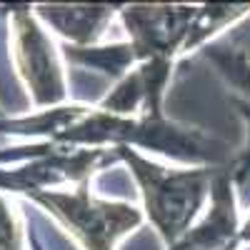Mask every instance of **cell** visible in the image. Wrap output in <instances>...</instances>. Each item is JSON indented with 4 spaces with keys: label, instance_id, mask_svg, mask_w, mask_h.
<instances>
[{
    "label": "cell",
    "instance_id": "6da1fadb",
    "mask_svg": "<svg viewBox=\"0 0 250 250\" xmlns=\"http://www.w3.org/2000/svg\"><path fill=\"white\" fill-rule=\"evenodd\" d=\"M120 160L130 168L145 205V215L153 223L165 245L173 248L190 228L193 218L210 195L218 170H168L163 165L143 158L133 148H113Z\"/></svg>",
    "mask_w": 250,
    "mask_h": 250
},
{
    "label": "cell",
    "instance_id": "7a4b0ae2",
    "mask_svg": "<svg viewBox=\"0 0 250 250\" xmlns=\"http://www.w3.org/2000/svg\"><path fill=\"white\" fill-rule=\"evenodd\" d=\"M53 143H70L73 148L113 143V148H120V145L123 148H148L185 163H205L218 158V153L213 150V143H208L198 133L170 125L163 115L118 118L103 110H88Z\"/></svg>",
    "mask_w": 250,
    "mask_h": 250
},
{
    "label": "cell",
    "instance_id": "3957f363",
    "mask_svg": "<svg viewBox=\"0 0 250 250\" xmlns=\"http://www.w3.org/2000/svg\"><path fill=\"white\" fill-rule=\"evenodd\" d=\"M30 200L55 215L85 250H113L123 235H128L143 223L138 208H133L130 203L93 198L88 183H80L70 193L43 190L30 195Z\"/></svg>",
    "mask_w": 250,
    "mask_h": 250
},
{
    "label": "cell",
    "instance_id": "277c9868",
    "mask_svg": "<svg viewBox=\"0 0 250 250\" xmlns=\"http://www.w3.org/2000/svg\"><path fill=\"white\" fill-rule=\"evenodd\" d=\"M10 25H13V58L23 75L25 85L38 108L60 105L65 100V80L55 55V48L45 30L38 25L35 13L28 5L10 8Z\"/></svg>",
    "mask_w": 250,
    "mask_h": 250
},
{
    "label": "cell",
    "instance_id": "5b68a950",
    "mask_svg": "<svg viewBox=\"0 0 250 250\" xmlns=\"http://www.w3.org/2000/svg\"><path fill=\"white\" fill-rule=\"evenodd\" d=\"M115 150L105 148H70L60 150L58 143H43L30 150V160L15 170H0V190H23L28 195L43 193L45 188L58 183H88L93 170H98L103 163L115 160Z\"/></svg>",
    "mask_w": 250,
    "mask_h": 250
},
{
    "label": "cell",
    "instance_id": "8992f818",
    "mask_svg": "<svg viewBox=\"0 0 250 250\" xmlns=\"http://www.w3.org/2000/svg\"><path fill=\"white\" fill-rule=\"evenodd\" d=\"M198 8L185 5H128L120 18L130 35L135 62L170 60L183 50Z\"/></svg>",
    "mask_w": 250,
    "mask_h": 250
},
{
    "label": "cell",
    "instance_id": "52a82bcc",
    "mask_svg": "<svg viewBox=\"0 0 250 250\" xmlns=\"http://www.w3.org/2000/svg\"><path fill=\"white\" fill-rule=\"evenodd\" d=\"M213 208L195 228H188V233L168 250H220L235 235V208L230 193V175L218 173L210 188Z\"/></svg>",
    "mask_w": 250,
    "mask_h": 250
},
{
    "label": "cell",
    "instance_id": "ba28073f",
    "mask_svg": "<svg viewBox=\"0 0 250 250\" xmlns=\"http://www.w3.org/2000/svg\"><path fill=\"white\" fill-rule=\"evenodd\" d=\"M115 5H38L35 15L68 40V45L90 48L105 33Z\"/></svg>",
    "mask_w": 250,
    "mask_h": 250
},
{
    "label": "cell",
    "instance_id": "9c48e42d",
    "mask_svg": "<svg viewBox=\"0 0 250 250\" xmlns=\"http://www.w3.org/2000/svg\"><path fill=\"white\" fill-rule=\"evenodd\" d=\"M68 62L88 70H98L103 75H108L110 80H123L128 75L130 65L135 62V53L130 48V43H115V45H105V48H78V45H62Z\"/></svg>",
    "mask_w": 250,
    "mask_h": 250
},
{
    "label": "cell",
    "instance_id": "30bf717a",
    "mask_svg": "<svg viewBox=\"0 0 250 250\" xmlns=\"http://www.w3.org/2000/svg\"><path fill=\"white\" fill-rule=\"evenodd\" d=\"M0 250H23V233L15 225V218L3 198H0Z\"/></svg>",
    "mask_w": 250,
    "mask_h": 250
},
{
    "label": "cell",
    "instance_id": "8fae6325",
    "mask_svg": "<svg viewBox=\"0 0 250 250\" xmlns=\"http://www.w3.org/2000/svg\"><path fill=\"white\" fill-rule=\"evenodd\" d=\"M240 240H250V220H248V225L240 230Z\"/></svg>",
    "mask_w": 250,
    "mask_h": 250
},
{
    "label": "cell",
    "instance_id": "7c38bea8",
    "mask_svg": "<svg viewBox=\"0 0 250 250\" xmlns=\"http://www.w3.org/2000/svg\"><path fill=\"white\" fill-rule=\"evenodd\" d=\"M0 118H3V113H0Z\"/></svg>",
    "mask_w": 250,
    "mask_h": 250
}]
</instances>
